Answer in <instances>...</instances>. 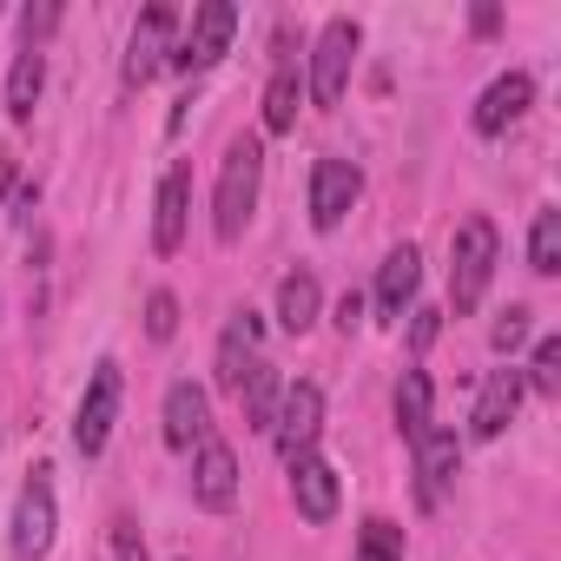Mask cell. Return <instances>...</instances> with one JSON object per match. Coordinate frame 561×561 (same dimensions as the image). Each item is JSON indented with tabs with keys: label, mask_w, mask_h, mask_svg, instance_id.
I'll list each match as a JSON object with an SVG mask.
<instances>
[{
	"label": "cell",
	"mask_w": 561,
	"mask_h": 561,
	"mask_svg": "<svg viewBox=\"0 0 561 561\" xmlns=\"http://www.w3.org/2000/svg\"><path fill=\"white\" fill-rule=\"evenodd\" d=\"M257 185H264V146L257 139H231L225 165H218V198H211V231L218 244H238L251 211H257Z\"/></svg>",
	"instance_id": "6da1fadb"
},
{
	"label": "cell",
	"mask_w": 561,
	"mask_h": 561,
	"mask_svg": "<svg viewBox=\"0 0 561 561\" xmlns=\"http://www.w3.org/2000/svg\"><path fill=\"white\" fill-rule=\"evenodd\" d=\"M495 251H502V238H495L489 218L456 225V244H449V305H456V318H469L482 305L489 277H495Z\"/></svg>",
	"instance_id": "7a4b0ae2"
},
{
	"label": "cell",
	"mask_w": 561,
	"mask_h": 561,
	"mask_svg": "<svg viewBox=\"0 0 561 561\" xmlns=\"http://www.w3.org/2000/svg\"><path fill=\"white\" fill-rule=\"evenodd\" d=\"M231 34H238V8H231V0H205V8L192 14V27H185V41L172 47L165 67H179V73H205V67L225 60Z\"/></svg>",
	"instance_id": "3957f363"
},
{
	"label": "cell",
	"mask_w": 561,
	"mask_h": 561,
	"mask_svg": "<svg viewBox=\"0 0 561 561\" xmlns=\"http://www.w3.org/2000/svg\"><path fill=\"white\" fill-rule=\"evenodd\" d=\"M318 430H324V390H318V383H285V397H277V416H271L277 456H285V462L311 456Z\"/></svg>",
	"instance_id": "277c9868"
},
{
	"label": "cell",
	"mask_w": 561,
	"mask_h": 561,
	"mask_svg": "<svg viewBox=\"0 0 561 561\" xmlns=\"http://www.w3.org/2000/svg\"><path fill=\"white\" fill-rule=\"evenodd\" d=\"M351 60H357V21H331L324 34H318V47H311V100L318 106H337L344 100V87H351Z\"/></svg>",
	"instance_id": "5b68a950"
},
{
	"label": "cell",
	"mask_w": 561,
	"mask_h": 561,
	"mask_svg": "<svg viewBox=\"0 0 561 561\" xmlns=\"http://www.w3.org/2000/svg\"><path fill=\"white\" fill-rule=\"evenodd\" d=\"M47 548H54V469H34L14 502V554L41 561Z\"/></svg>",
	"instance_id": "8992f818"
},
{
	"label": "cell",
	"mask_w": 561,
	"mask_h": 561,
	"mask_svg": "<svg viewBox=\"0 0 561 561\" xmlns=\"http://www.w3.org/2000/svg\"><path fill=\"white\" fill-rule=\"evenodd\" d=\"M113 416H119V364H100L87 397H80V416H73V443L80 456H100L106 436H113Z\"/></svg>",
	"instance_id": "52a82bcc"
},
{
	"label": "cell",
	"mask_w": 561,
	"mask_h": 561,
	"mask_svg": "<svg viewBox=\"0 0 561 561\" xmlns=\"http://www.w3.org/2000/svg\"><path fill=\"white\" fill-rule=\"evenodd\" d=\"M357 192H364V172L351 159H318V172H311V225L337 231L344 211L357 205Z\"/></svg>",
	"instance_id": "ba28073f"
},
{
	"label": "cell",
	"mask_w": 561,
	"mask_h": 561,
	"mask_svg": "<svg viewBox=\"0 0 561 561\" xmlns=\"http://www.w3.org/2000/svg\"><path fill=\"white\" fill-rule=\"evenodd\" d=\"M410 449H416V502L436 508L449 495L456 469H462V443H456V430H423Z\"/></svg>",
	"instance_id": "9c48e42d"
},
{
	"label": "cell",
	"mask_w": 561,
	"mask_h": 561,
	"mask_svg": "<svg viewBox=\"0 0 561 561\" xmlns=\"http://www.w3.org/2000/svg\"><path fill=\"white\" fill-rule=\"evenodd\" d=\"M165 60H172V8H146L126 47V87H146Z\"/></svg>",
	"instance_id": "30bf717a"
},
{
	"label": "cell",
	"mask_w": 561,
	"mask_h": 561,
	"mask_svg": "<svg viewBox=\"0 0 561 561\" xmlns=\"http://www.w3.org/2000/svg\"><path fill=\"white\" fill-rule=\"evenodd\" d=\"M192 495H198V508H231V502H238V456H231V443H218V436L198 443Z\"/></svg>",
	"instance_id": "8fae6325"
},
{
	"label": "cell",
	"mask_w": 561,
	"mask_h": 561,
	"mask_svg": "<svg viewBox=\"0 0 561 561\" xmlns=\"http://www.w3.org/2000/svg\"><path fill=\"white\" fill-rule=\"evenodd\" d=\"M185 211H192V172L172 165V172L159 179V211H152V251H159V257H172V251L185 244Z\"/></svg>",
	"instance_id": "7c38bea8"
},
{
	"label": "cell",
	"mask_w": 561,
	"mask_h": 561,
	"mask_svg": "<svg viewBox=\"0 0 561 561\" xmlns=\"http://www.w3.org/2000/svg\"><path fill=\"white\" fill-rule=\"evenodd\" d=\"M515 410H522V370H495V377L482 383V397H476L469 436H476V443H495V436L515 423Z\"/></svg>",
	"instance_id": "4fadbf2b"
},
{
	"label": "cell",
	"mask_w": 561,
	"mask_h": 561,
	"mask_svg": "<svg viewBox=\"0 0 561 561\" xmlns=\"http://www.w3.org/2000/svg\"><path fill=\"white\" fill-rule=\"evenodd\" d=\"M528 100H535V80H528V73H502V80L476 100V133H482V139L508 133V126L528 113Z\"/></svg>",
	"instance_id": "5bb4252c"
},
{
	"label": "cell",
	"mask_w": 561,
	"mask_h": 561,
	"mask_svg": "<svg viewBox=\"0 0 561 561\" xmlns=\"http://www.w3.org/2000/svg\"><path fill=\"white\" fill-rule=\"evenodd\" d=\"M211 436V397L198 383H172L165 390V443L172 449H192Z\"/></svg>",
	"instance_id": "9a60e30c"
},
{
	"label": "cell",
	"mask_w": 561,
	"mask_h": 561,
	"mask_svg": "<svg viewBox=\"0 0 561 561\" xmlns=\"http://www.w3.org/2000/svg\"><path fill=\"white\" fill-rule=\"evenodd\" d=\"M291 502L305 522H331L337 515V469L324 456H298L291 462Z\"/></svg>",
	"instance_id": "2e32d148"
},
{
	"label": "cell",
	"mask_w": 561,
	"mask_h": 561,
	"mask_svg": "<svg viewBox=\"0 0 561 561\" xmlns=\"http://www.w3.org/2000/svg\"><path fill=\"white\" fill-rule=\"evenodd\" d=\"M416 277H423V257H416V244H397L390 257H383V271H377V318H403L410 311V298H416Z\"/></svg>",
	"instance_id": "e0dca14e"
},
{
	"label": "cell",
	"mask_w": 561,
	"mask_h": 561,
	"mask_svg": "<svg viewBox=\"0 0 561 561\" xmlns=\"http://www.w3.org/2000/svg\"><path fill=\"white\" fill-rule=\"evenodd\" d=\"M257 337H264V324H257L251 311H238V318L225 324V337H218V390L238 397V383H244L251 364H257Z\"/></svg>",
	"instance_id": "ac0fdd59"
},
{
	"label": "cell",
	"mask_w": 561,
	"mask_h": 561,
	"mask_svg": "<svg viewBox=\"0 0 561 561\" xmlns=\"http://www.w3.org/2000/svg\"><path fill=\"white\" fill-rule=\"evenodd\" d=\"M318 311H324V291H318V277H311V271H291L285 285H277V324H285L291 337H305V331L318 324Z\"/></svg>",
	"instance_id": "d6986e66"
},
{
	"label": "cell",
	"mask_w": 561,
	"mask_h": 561,
	"mask_svg": "<svg viewBox=\"0 0 561 561\" xmlns=\"http://www.w3.org/2000/svg\"><path fill=\"white\" fill-rule=\"evenodd\" d=\"M41 87H47V60H41V47H21L14 54V73H8V113L14 119H34Z\"/></svg>",
	"instance_id": "ffe728a7"
},
{
	"label": "cell",
	"mask_w": 561,
	"mask_h": 561,
	"mask_svg": "<svg viewBox=\"0 0 561 561\" xmlns=\"http://www.w3.org/2000/svg\"><path fill=\"white\" fill-rule=\"evenodd\" d=\"M277 397H285L277 370H271V364H251V377L238 383V410H244V423H251V430H271V416H277Z\"/></svg>",
	"instance_id": "44dd1931"
},
{
	"label": "cell",
	"mask_w": 561,
	"mask_h": 561,
	"mask_svg": "<svg viewBox=\"0 0 561 561\" xmlns=\"http://www.w3.org/2000/svg\"><path fill=\"white\" fill-rule=\"evenodd\" d=\"M298 106H305V80L291 67H277L271 87H264V133H291L298 126Z\"/></svg>",
	"instance_id": "7402d4cb"
},
{
	"label": "cell",
	"mask_w": 561,
	"mask_h": 561,
	"mask_svg": "<svg viewBox=\"0 0 561 561\" xmlns=\"http://www.w3.org/2000/svg\"><path fill=\"white\" fill-rule=\"evenodd\" d=\"M397 430H403L410 443L430 430V377H423V370H403V383H397Z\"/></svg>",
	"instance_id": "603a6c76"
},
{
	"label": "cell",
	"mask_w": 561,
	"mask_h": 561,
	"mask_svg": "<svg viewBox=\"0 0 561 561\" xmlns=\"http://www.w3.org/2000/svg\"><path fill=\"white\" fill-rule=\"evenodd\" d=\"M528 264L541 271V277H554L561 271V211L548 205V211H535V231H528Z\"/></svg>",
	"instance_id": "cb8c5ba5"
},
{
	"label": "cell",
	"mask_w": 561,
	"mask_h": 561,
	"mask_svg": "<svg viewBox=\"0 0 561 561\" xmlns=\"http://www.w3.org/2000/svg\"><path fill=\"white\" fill-rule=\"evenodd\" d=\"M522 390H535V397H554V390H561V337H541V344H535Z\"/></svg>",
	"instance_id": "d4e9b609"
},
{
	"label": "cell",
	"mask_w": 561,
	"mask_h": 561,
	"mask_svg": "<svg viewBox=\"0 0 561 561\" xmlns=\"http://www.w3.org/2000/svg\"><path fill=\"white\" fill-rule=\"evenodd\" d=\"M357 561H403V528H397V522H364Z\"/></svg>",
	"instance_id": "484cf974"
},
{
	"label": "cell",
	"mask_w": 561,
	"mask_h": 561,
	"mask_svg": "<svg viewBox=\"0 0 561 561\" xmlns=\"http://www.w3.org/2000/svg\"><path fill=\"white\" fill-rule=\"evenodd\" d=\"M172 331H179V298H172V291H152V298H146V337L165 344Z\"/></svg>",
	"instance_id": "4316f807"
},
{
	"label": "cell",
	"mask_w": 561,
	"mask_h": 561,
	"mask_svg": "<svg viewBox=\"0 0 561 561\" xmlns=\"http://www.w3.org/2000/svg\"><path fill=\"white\" fill-rule=\"evenodd\" d=\"M522 337H528V311H522V305H508V311H502V324H495V351H515Z\"/></svg>",
	"instance_id": "83f0119b"
},
{
	"label": "cell",
	"mask_w": 561,
	"mask_h": 561,
	"mask_svg": "<svg viewBox=\"0 0 561 561\" xmlns=\"http://www.w3.org/2000/svg\"><path fill=\"white\" fill-rule=\"evenodd\" d=\"M113 548H119V561H152V554H146V535H139L133 522H113Z\"/></svg>",
	"instance_id": "f1b7e54d"
},
{
	"label": "cell",
	"mask_w": 561,
	"mask_h": 561,
	"mask_svg": "<svg viewBox=\"0 0 561 561\" xmlns=\"http://www.w3.org/2000/svg\"><path fill=\"white\" fill-rule=\"evenodd\" d=\"M21 27H27V47H41V34H54V27H60V8H27V14H21Z\"/></svg>",
	"instance_id": "f546056e"
},
{
	"label": "cell",
	"mask_w": 561,
	"mask_h": 561,
	"mask_svg": "<svg viewBox=\"0 0 561 561\" xmlns=\"http://www.w3.org/2000/svg\"><path fill=\"white\" fill-rule=\"evenodd\" d=\"M410 318H416V324H410V344H416V351H430V344H436V331H443V311H410Z\"/></svg>",
	"instance_id": "4dcf8cb0"
},
{
	"label": "cell",
	"mask_w": 561,
	"mask_h": 561,
	"mask_svg": "<svg viewBox=\"0 0 561 561\" xmlns=\"http://www.w3.org/2000/svg\"><path fill=\"white\" fill-rule=\"evenodd\" d=\"M357 324H364V298H357V291H344V305H337V331L351 337Z\"/></svg>",
	"instance_id": "1f68e13d"
},
{
	"label": "cell",
	"mask_w": 561,
	"mask_h": 561,
	"mask_svg": "<svg viewBox=\"0 0 561 561\" xmlns=\"http://www.w3.org/2000/svg\"><path fill=\"white\" fill-rule=\"evenodd\" d=\"M14 192V159H0V198Z\"/></svg>",
	"instance_id": "d6a6232c"
}]
</instances>
